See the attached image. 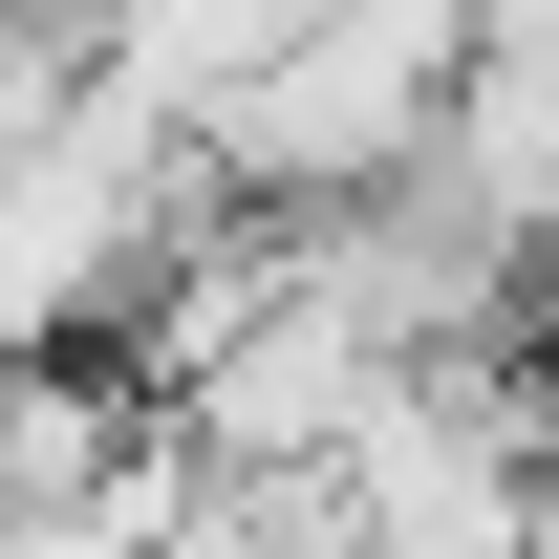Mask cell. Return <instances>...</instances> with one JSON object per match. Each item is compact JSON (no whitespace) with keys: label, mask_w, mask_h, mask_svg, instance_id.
<instances>
[{"label":"cell","mask_w":559,"mask_h":559,"mask_svg":"<svg viewBox=\"0 0 559 559\" xmlns=\"http://www.w3.org/2000/svg\"><path fill=\"white\" fill-rule=\"evenodd\" d=\"M452 86H474V0H301L280 66L194 130L215 215H366L452 151Z\"/></svg>","instance_id":"cell-1"}]
</instances>
